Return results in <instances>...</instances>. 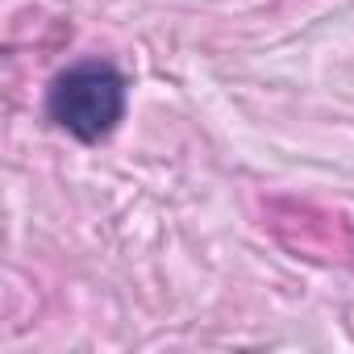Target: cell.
<instances>
[{"label":"cell","mask_w":354,"mask_h":354,"mask_svg":"<svg viewBox=\"0 0 354 354\" xmlns=\"http://www.w3.org/2000/svg\"><path fill=\"white\" fill-rule=\"evenodd\" d=\"M125 75L104 59L71 63L46 88V117L75 142L96 146L125 121Z\"/></svg>","instance_id":"cell-1"}]
</instances>
